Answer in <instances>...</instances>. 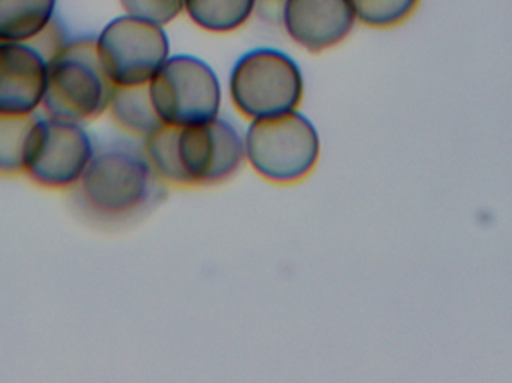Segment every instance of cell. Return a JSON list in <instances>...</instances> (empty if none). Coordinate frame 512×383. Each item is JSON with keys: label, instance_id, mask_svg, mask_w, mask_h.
<instances>
[{"label": "cell", "instance_id": "obj_17", "mask_svg": "<svg viewBox=\"0 0 512 383\" xmlns=\"http://www.w3.org/2000/svg\"><path fill=\"white\" fill-rule=\"evenodd\" d=\"M119 3L126 14L146 18L162 26L183 14L185 6V0H119Z\"/></svg>", "mask_w": 512, "mask_h": 383}, {"label": "cell", "instance_id": "obj_3", "mask_svg": "<svg viewBox=\"0 0 512 383\" xmlns=\"http://www.w3.org/2000/svg\"><path fill=\"white\" fill-rule=\"evenodd\" d=\"M243 138L249 167L273 185L303 182L321 158L318 129L300 111L255 120L249 123Z\"/></svg>", "mask_w": 512, "mask_h": 383}, {"label": "cell", "instance_id": "obj_11", "mask_svg": "<svg viewBox=\"0 0 512 383\" xmlns=\"http://www.w3.org/2000/svg\"><path fill=\"white\" fill-rule=\"evenodd\" d=\"M59 0H0V41L36 42L57 21Z\"/></svg>", "mask_w": 512, "mask_h": 383}, {"label": "cell", "instance_id": "obj_4", "mask_svg": "<svg viewBox=\"0 0 512 383\" xmlns=\"http://www.w3.org/2000/svg\"><path fill=\"white\" fill-rule=\"evenodd\" d=\"M228 92L237 113L249 122L282 116L298 111L303 102V71L285 51L252 48L231 68Z\"/></svg>", "mask_w": 512, "mask_h": 383}, {"label": "cell", "instance_id": "obj_14", "mask_svg": "<svg viewBox=\"0 0 512 383\" xmlns=\"http://www.w3.org/2000/svg\"><path fill=\"white\" fill-rule=\"evenodd\" d=\"M179 134L180 128L162 125L158 131L144 138L141 150L159 182L185 189L189 188V182L180 161Z\"/></svg>", "mask_w": 512, "mask_h": 383}, {"label": "cell", "instance_id": "obj_15", "mask_svg": "<svg viewBox=\"0 0 512 383\" xmlns=\"http://www.w3.org/2000/svg\"><path fill=\"white\" fill-rule=\"evenodd\" d=\"M32 117L0 114V177L23 176L27 137L32 128Z\"/></svg>", "mask_w": 512, "mask_h": 383}, {"label": "cell", "instance_id": "obj_8", "mask_svg": "<svg viewBox=\"0 0 512 383\" xmlns=\"http://www.w3.org/2000/svg\"><path fill=\"white\" fill-rule=\"evenodd\" d=\"M179 152L189 188L221 185L246 162L242 132L221 116L180 128Z\"/></svg>", "mask_w": 512, "mask_h": 383}, {"label": "cell", "instance_id": "obj_6", "mask_svg": "<svg viewBox=\"0 0 512 383\" xmlns=\"http://www.w3.org/2000/svg\"><path fill=\"white\" fill-rule=\"evenodd\" d=\"M164 125H201L221 114L222 86L215 69L194 54H174L149 83Z\"/></svg>", "mask_w": 512, "mask_h": 383}, {"label": "cell", "instance_id": "obj_2", "mask_svg": "<svg viewBox=\"0 0 512 383\" xmlns=\"http://www.w3.org/2000/svg\"><path fill=\"white\" fill-rule=\"evenodd\" d=\"M113 90L93 38L66 39L48 59L42 114L86 125L107 114Z\"/></svg>", "mask_w": 512, "mask_h": 383}, {"label": "cell", "instance_id": "obj_7", "mask_svg": "<svg viewBox=\"0 0 512 383\" xmlns=\"http://www.w3.org/2000/svg\"><path fill=\"white\" fill-rule=\"evenodd\" d=\"M93 41L114 87L149 84L171 56L165 26L126 12L108 21Z\"/></svg>", "mask_w": 512, "mask_h": 383}, {"label": "cell", "instance_id": "obj_1", "mask_svg": "<svg viewBox=\"0 0 512 383\" xmlns=\"http://www.w3.org/2000/svg\"><path fill=\"white\" fill-rule=\"evenodd\" d=\"M164 183L150 168L143 150L108 146L96 150L74 189L81 210L102 223L134 219L155 204Z\"/></svg>", "mask_w": 512, "mask_h": 383}, {"label": "cell", "instance_id": "obj_13", "mask_svg": "<svg viewBox=\"0 0 512 383\" xmlns=\"http://www.w3.org/2000/svg\"><path fill=\"white\" fill-rule=\"evenodd\" d=\"M258 0H185L183 12L210 33H231L248 23Z\"/></svg>", "mask_w": 512, "mask_h": 383}, {"label": "cell", "instance_id": "obj_10", "mask_svg": "<svg viewBox=\"0 0 512 383\" xmlns=\"http://www.w3.org/2000/svg\"><path fill=\"white\" fill-rule=\"evenodd\" d=\"M282 24L294 44L312 54L342 44L357 24L348 0H282Z\"/></svg>", "mask_w": 512, "mask_h": 383}, {"label": "cell", "instance_id": "obj_16", "mask_svg": "<svg viewBox=\"0 0 512 383\" xmlns=\"http://www.w3.org/2000/svg\"><path fill=\"white\" fill-rule=\"evenodd\" d=\"M357 23L372 29H391L408 21L421 0H348Z\"/></svg>", "mask_w": 512, "mask_h": 383}, {"label": "cell", "instance_id": "obj_5", "mask_svg": "<svg viewBox=\"0 0 512 383\" xmlns=\"http://www.w3.org/2000/svg\"><path fill=\"white\" fill-rule=\"evenodd\" d=\"M96 150L84 123L36 114L27 137L23 176L47 191H74Z\"/></svg>", "mask_w": 512, "mask_h": 383}, {"label": "cell", "instance_id": "obj_12", "mask_svg": "<svg viewBox=\"0 0 512 383\" xmlns=\"http://www.w3.org/2000/svg\"><path fill=\"white\" fill-rule=\"evenodd\" d=\"M107 114L120 131L141 140L164 125L153 105L149 84L114 87Z\"/></svg>", "mask_w": 512, "mask_h": 383}, {"label": "cell", "instance_id": "obj_9", "mask_svg": "<svg viewBox=\"0 0 512 383\" xmlns=\"http://www.w3.org/2000/svg\"><path fill=\"white\" fill-rule=\"evenodd\" d=\"M48 56L33 42L0 41V114L32 117L47 92Z\"/></svg>", "mask_w": 512, "mask_h": 383}]
</instances>
